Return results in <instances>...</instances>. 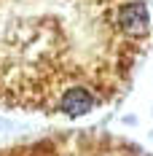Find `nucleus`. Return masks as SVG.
I'll return each mask as SVG.
<instances>
[{"label": "nucleus", "instance_id": "1", "mask_svg": "<svg viewBox=\"0 0 153 156\" xmlns=\"http://www.w3.org/2000/svg\"><path fill=\"white\" fill-rule=\"evenodd\" d=\"M148 43L145 0H0V105L86 116L129 89Z\"/></svg>", "mask_w": 153, "mask_h": 156}]
</instances>
